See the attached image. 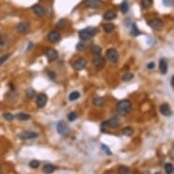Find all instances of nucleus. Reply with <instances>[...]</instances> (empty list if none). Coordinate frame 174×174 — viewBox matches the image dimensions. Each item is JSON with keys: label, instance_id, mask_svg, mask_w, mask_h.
Segmentation results:
<instances>
[{"label": "nucleus", "instance_id": "nucleus-8", "mask_svg": "<svg viewBox=\"0 0 174 174\" xmlns=\"http://www.w3.org/2000/svg\"><path fill=\"white\" fill-rule=\"evenodd\" d=\"M149 25L150 26V28L154 30H157L160 31L163 28V23L161 20L160 18H155V19H152V20L149 23Z\"/></svg>", "mask_w": 174, "mask_h": 174}, {"label": "nucleus", "instance_id": "nucleus-17", "mask_svg": "<svg viewBox=\"0 0 174 174\" xmlns=\"http://www.w3.org/2000/svg\"><path fill=\"white\" fill-rule=\"evenodd\" d=\"M33 12H34L36 16H42L45 15V10H44V8H43L41 6H39V5H36V6L33 7Z\"/></svg>", "mask_w": 174, "mask_h": 174}, {"label": "nucleus", "instance_id": "nucleus-28", "mask_svg": "<svg viewBox=\"0 0 174 174\" xmlns=\"http://www.w3.org/2000/svg\"><path fill=\"white\" fill-rule=\"evenodd\" d=\"M119 173L120 174H130V170L126 166H120L119 168Z\"/></svg>", "mask_w": 174, "mask_h": 174}, {"label": "nucleus", "instance_id": "nucleus-13", "mask_svg": "<svg viewBox=\"0 0 174 174\" xmlns=\"http://www.w3.org/2000/svg\"><path fill=\"white\" fill-rule=\"evenodd\" d=\"M86 65H87L86 59H78L77 61L74 62L73 68H74V69H76V70H82V69L86 67Z\"/></svg>", "mask_w": 174, "mask_h": 174}, {"label": "nucleus", "instance_id": "nucleus-29", "mask_svg": "<svg viewBox=\"0 0 174 174\" xmlns=\"http://www.w3.org/2000/svg\"><path fill=\"white\" fill-rule=\"evenodd\" d=\"M88 47V43H86V42H80V43H79L78 45H77V49H78L79 51H83Z\"/></svg>", "mask_w": 174, "mask_h": 174}, {"label": "nucleus", "instance_id": "nucleus-35", "mask_svg": "<svg viewBox=\"0 0 174 174\" xmlns=\"http://www.w3.org/2000/svg\"><path fill=\"white\" fill-rule=\"evenodd\" d=\"M134 78V75L133 74H131V73H127V74H125L124 76H123V80L124 81H129L130 80H132Z\"/></svg>", "mask_w": 174, "mask_h": 174}, {"label": "nucleus", "instance_id": "nucleus-2", "mask_svg": "<svg viewBox=\"0 0 174 174\" xmlns=\"http://www.w3.org/2000/svg\"><path fill=\"white\" fill-rule=\"evenodd\" d=\"M97 33V28H87L81 31H80L79 35H80V37L81 38V40L83 41H86V40H88L90 39L91 37H93Z\"/></svg>", "mask_w": 174, "mask_h": 174}, {"label": "nucleus", "instance_id": "nucleus-6", "mask_svg": "<svg viewBox=\"0 0 174 174\" xmlns=\"http://www.w3.org/2000/svg\"><path fill=\"white\" fill-rule=\"evenodd\" d=\"M61 38V36H60V33L57 30H53V31H50L48 35V39L49 42H52V43H57L60 40Z\"/></svg>", "mask_w": 174, "mask_h": 174}, {"label": "nucleus", "instance_id": "nucleus-33", "mask_svg": "<svg viewBox=\"0 0 174 174\" xmlns=\"http://www.w3.org/2000/svg\"><path fill=\"white\" fill-rule=\"evenodd\" d=\"M141 5L144 8H147L152 5V0H141Z\"/></svg>", "mask_w": 174, "mask_h": 174}, {"label": "nucleus", "instance_id": "nucleus-31", "mask_svg": "<svg viewBox=\"0 0 174 174\" xmlns=\"http://www.w3.org/2000/svg\"><path fill=\"white\" fill-rule=\"evenodd\" d=\"M26 94H27V97H28V99H33L34 97H35V95H36V91L33 88H28L27 90Z\"/></svg>", "mask_w": 174, "mask_h": 174}, {"label": "nucleus", "instance_id": "nucleus-1", "mask_svg": "<svg viewBox=\"0 0 174 174\" xmlns=\"http://www.w3.org/2000/svg\"><path fill=\"white\" fill-rule=\"evenodd\" d=\"M117 110H118L119 114H120L122 116H125V115L129 114V111L131 110V103H130V101H129L127 100L120 101L118 103V105H117Z\"/></svg>", "mask_w": 174, "mask_h": 174}, {"label": "nucleus", "instance_id": "nucleus-20", "mask_svg": "<svg viewBox=\"0 0 174 174\" xmlns=\"http://www.w3.org/2000/svg\"><path fill=\"white\" fill-rule=\"evenodd\" d=\"M90 52L93 55H95V56H99V55L101 54V48L99 47V46H96V45L95 46H92L90 48Z\"/></svg>", "mask_w": 174, "mask_h": 174}, {"label": "nucleus", "instance_id": "nucleus-4", "mask_svg": "<svg viewBox=\"0 0 174 174\" xmlns=\"http://www.w3.org/2000/svg\"><path fill=\"white\" fill-rule=\"evenodd\" d=\"M106 57H108V59L112 63H116L119 60V54H118V51L115 48L108 49L106 52Z\"/></svg>", "mask_w": 174, "mask_h": 174}, {"label": "nucleus", "instance_id": "nucleus-12", "mask_svg": "<svg viewBox=\"0 0 174 174\" xmlns=\"http://www.w3.org/2000/svg\"><path fill=\"white\" fill-rule=\"evenodd\" d=\"M46 55H47L48 61H54L57 59V57H59V53H57V51L54 48H49L47 51Z\"/></svg>", "mask_w": 174, "mask_h": 174}, {"label": "nucleus", "instance_id": "nucleus-23", "mask_svg": "<svg viewBox=\"0 0 174 174\" xmlns=\"http://www.w3.org/2000/svg\"><path fill=\"white\" fill-rule=\"evenodd\" d=\"M103 28H104L105 32L110 33V32H112V31L114 30L115 26H114L112 23H107V24H104V25H103Z\"/></svg>", "mask_w": 174, "mask_h": 174}, {"label": "nucleus", "instance_id": "nucleus-14", "mask_svg": "<svg viewBox=\"0 0 174 174\" xmlns=\"http://www.w3.org/2000/svg\"><path fill=\"white\" fill-rule=\"evenodd\" d=\"M159 68H160V71L161 74L165 75L168 71V61L166 59H161L160 60L159 63Z\"/></svg>", "mask_w": 174, "mask_h": 174}, {"label": "nucleus", "instance_id": "nucleus-5", "mask_svg": "<svg viewBox=\"0 0 174 174\" xmlns=\"http://www.w3.org/2000/svg\"><path fill=\"white\" fill-rule=\"evenodd\" d=\"M84 4L88 7H90V8H93V9H97V8H100L102 7L103 3L101 0H85L84 1Z\"/></svg>", "mask_w": 174, "mask_h": 174}, {"label": "nucleus", "instance_id": "nucleus-10", "mask_svg": "<svg viewBox=\"0 0 174 174\" xmlns=\"http://www.w3.org/2000/svg\"><path fill=\"white\" fill-rule=\"evenodd\" d=\"M29 29H30V27L26 22H21L16 25V31L20 34H26L29 31Z\"/></svg>", "mask_w": 174, "mask_h": 174}, {"label": "nucleus", "instance_id": "nucleus-25", "mask_svg": "<svg viewBox=\"0 0 174 174\" xmlns=\"http://www.w3.org/2000/svg\"><path fill=\"white\" fill-rule=\"evenodd\" d=\"M16 118L20 120H28L30 119V116L28 114H26V113H18L16 115Z\"/></svg>", "mask_w": 174, "mask_h": 174}, {"label": "nucleus", "instance_id": "nucleus-26", "mask_svg": "<svg viewBox=\"0 0 174 174\" xmlns=\"http://www.w3.org/2000/svg\"><path fill=\"white\" fill-rule=\"evenodd\" d=\"M129 7L128 2L127 1H123L121 3V5H120V10H121V12L123 14H126L129 11Z\"/></svg>", "mask_w": 174, "mask_h": 174}, {"label": "nucleus", "instance_id": "nucleus-21", "mask_svg": "<svg viewBox=\"0 0 174 174\" xmlns=\"http://www.w3.org/2000/svg\"><path fill=\"white\" fill-rule=\"evenodd\" d=\"M93 104L97 107H100L104 104V99L101 97H97V98L93 99Z\"/></svg>", "mask_w": 174, "mask_h": 174}, {"label": "nucleus", "instance_id": "nucleus-40", "mask_svg": "<svg viewBox=\"0 0 174 174\" xmlns=\"http://www.w3.org/2000/svg\"><path fill=\"white\" fill-rule=\"evenodd\" d=\"M65 25H66V21H65V19H61V20L57 23V28H64V27H65Z\"/></svg>", "mask_w": 174, "mask_h": 174}, {"label": "nucleus", "instance_id": "nucleus-37", "mask_svg": "<svg viewBox=\"0 0 174 174\" xmlns=\"http://www.w3.org/2000/svg\"><path fill=\"white\" fill-rule=\"evenodd\" d=\"M3 117H4L5 120H8V121H10V120H12L14 119V116H13L11 113H8V112L4 113V114H3Z\"/></svg>", "mask_w": 174, "mask_h": 174}, {"label": "nucleus", "instance_id": "nucleus-9", "mask_svg": "<svg viewBox=\"0 0 174 174\" xmlns=\"http://www.w3.org/2000/svg\"><path fill=\"white\" fill-rule=\"evenodd\" d=\"M47 101H48V97H47V95L42 93V94H39V95L37 96L36 103V106L38 108H43V107L46 106Z\"/></svg>", "mask_w": 174, "mask_h": 174}, {"label": "nucleus", "instance_id": "nucleus-16", "mask_svg": "<svg viewBox=\"0 0 174 174\" xmlns=\"http://www.w3.org/2000/svg\"><path fill=\"white\" fill-rule=\"evenodd\" d=\"M160 110H161V114L164 115L165 117H170V114H171L170 108V106H169L168 104H166V103H164V104H162V105L161 106Z\"/></svg>", "mask_w": 174, "mask_h": 174}, {"label": "nucleus", "instance_id": "nucleus-41", "mask_svg": "<svg viewBox=\"0 0 174 174\" xmlns=\"http://www.w3.org/2000/svg\"><path fill=\"white\" fill-rule=\"evenodd\" d=\"M163 4L166 7H170L172 5V0H163Z\"/></svg>", "mask_w": 174, "mask_h": 174}, {"label": "nucleus", "instance_id": "nucleus-32", "mask_svg": "<svg viewBox=\"0 0 174 174\" xmlns=\"http://www.w3.org/2000/svg\"><path fill=\"white\" fill-rule=\"evenodd\" d=\"M9 57H10L9 54H6V55H3L2 57H0V67H1L9 59Z\"/></svg>", "mask_w": 174, "mask_h": 174}, {"label": "nucleus", "instance_id": "nucleus-24", "mask_svg": "<svg viewBox=\"0 0 174 174\" xmlns=\"http://www.w3.org/2000/svg\"><path fill=\"white\" fill-rule=\"evenodd\" d=\"M7 38L6 36H2L1 37H0V49H3L4 48L7 47Z\"/></svg>", "mask_w": 174, "mask_h": 174}, {"label": "nucleus", "instance_id": "nucleus-34", "mask_svg": "<svg viewBox=\"0 0 174 174\" xmlns=\"http://www.w3.org/2000/svg\"><path fill=\"white\" fill-rule=\"evenodd\" d=\"M140 34H141V32H140V30L138 29L136 24H133V25H132V35H133L134 36H137L140 35Z\"/></svg>", "mask_w": 174, "mask_h": 174}, {"label": "nucleus", "instance_id": "nucleus-27", "mask_svg": "<svg viewBox=\"0 0 174 174\" xmlns=\"http://www.w3.org/2000/svg\"><path fill=\"white\" fill-rule=\"evenodd\" d=\"M164 170H165L166 174H172L173 173V166H172V164H170V163L165 164Z\"/></svg>", "mask_w": 174, "mask_h": 174}, {"label": "nucleus", "instance_id": "nucleus-36", "mask_svg": "<svg viewBox=\"0 0 174 174\" xmlns=\"http://www.w3.org/2000/svg\"><path fill=\"white\" fill-rule=\"evenodd\" d=\"M77 118H78V115H77L75 112H70L68 116V119L69 121H74Z\"/></svg>", "mask_w": 174, "mask_h": 174}, {"label": "nucleus", "instance_id": "nucleus-18", "mask_svg": "<svg viewBox=\"0 0 174 174\" xmlns=\"http://www.w3.org/2000/svg\"><path fill=\"white\" fill-rule=\"evenodd\" d=\"M116 16H117V15L112 10H107L104 14V18L106 20H112V19L116 18Z\"/></svg>", "mask_w": 174, "mask_h": 174}, {"label": "nucleus", "instance_id": "nucleus-7", "mask_svg": "<svg viewBox=\"0 0 174 174\" xmlns=\"http://www.w3.org/2000/svg\"><path fill=\"white\" fill-rule=\"evenodd\" d=\"M37 133L33 132V131H24L22 133H20L18 135V138L20 140H32V139H36L37 138Z\"/></svg>", "mask_w": 174, "mask_h": 174}, {"label": "nucleus", "instance_id": "nucleus-30", "mask_svg": "<svg viewBox=\"0 0 174 174\" xmlns=\"http://www.w3.org/2000/svg\"><path fill=\"white\" fill-rule=\"evenodd\" d=\"M122 133H123V135H125V136L130 137L131 135L133 134V129H132L130 127H127V128H125V129L122 130Z\"/></svg>", "mask_w": 174, "mask_h": 174}, {"label": "nucleus", "instance_id": "nucleus-3", "mask_svg": "<svg viewBox=\"0 0 174 174\" xmlns=\"http://www.w3.org/2000/svg\"><path fill=\"white\" fill-rule=\"evenodd\" d=\"M57 133L60 134L61 136H67V135L69 133V128L63 120H60V121L57 122Z\"/></svg>", "mask_w": 174, "mask_h": 174}, {"label": "nucleus", "instance_id": "nucleus-38", "mask_svg": "<svg viewBox=\"0 0 174 174\" xmlns=\"http://www.w3.org/2000/svg\"><path fill=\"white\" fill-rule=\"evenodd\" d=\"M101 149L107 154V155H111V154H112L111 150H110L105 144H101Z\"/></svg>", "mask_w": 174, "mask_h": 174}, {"label": "nucleus", "instance_id": "nucleus-15", "mask_svg": "<svg viewBox=\"0 0 174 174\" xmlns=\"http://www.w3.org/2000/svg\"><path fill=\"white\" fill-rule=\"evenodd\" d=\"M92 64L97 67V68H102L105 65V59L102 57H95L92 61Z\"/></svg>", "mask_w": 174, "mask_h": 174}, {"label": "nucleus", "instance_id": "nucleus-42", "mask_svg": "<svg viewBox=\"0 0 174 174\" xmlns=\"http://www.w3.org/2000/svg\"><path fill=\"white\" fill-rule=\"evenodd\" d=\"M154 68H155V63H154V62H150V63L148 64V68L149 69H152Z\"/></svg>", "mask_w": 174, "mask_h": 174}, {"label": "nucleus", "instance_id": "nucleus-43", "mask_svg": "<svg viewBox=\"0 0 174 174\" xmlns=\"http://www.w3.org/2000/svg\"><path fill=\"white\" fill-rule=\"evenodd\" d=\"M171 86H172V88L174 87V83H173V81H174V78H173V77H172V78H171Z\"/></svg>", "mask_w": 174, "mask_h": 174}, {"label": "nucleus", "instance_id": "nucleus-39", "mask_svg": "<svg viewBox=\"0 0 174 174\" xmlns=\"http://www.w3.org/2000/svg\"><path fill=\"white\" fill-rule=\"evenodd\" d=\"M29 166H30L32 169H36L38 166H39V162H38L37 161H36V160H33V161H31L29 162Z\"/></svg>", "mask_w": 174, "mask_h": 174}, {"label": "nucleus", "instance_id": "nucleus-19", "mask_svg": "<svg viewBox=\"0 0 174 174\" xmlns=\"http://www.w3.org/2000/svg\"><path fill=\"white\" fill-rule=\"evenodd\" d=\"M55 170H56V167L54 165H52V164H47L43 168V171L45 173H47V174H50V173L54 172Z\"/></svg>", "mask_w": 174, "mask_h": 174}, {"label": "nucleus", "instance_id": "nucleus-22", "mask_svg": "<svg viewBox=\"0 0 174 174\" xmlns=\"http://www.w3.org/2000/svg\"><path fill=\"white\" fill-rule=\"evenodd\" d=\"M80 97V92L79 91H73V92H71L70 94H69V96H68V100H70V101H74V100H78L79 98Z\"/></svg>", "mask_w": 174, "mask_h": 174}, {"label": "nucleus", "instance_id": "nucleus-11", "mask_svg": "<svg viewBox=\"0 0 174 174\" xmlns=\"http://www.w3.org/2000/svg\"><path fill=\"white\" fill-rule=\"evenodd\" d=\"M108 125H109V128H118L120 126V120L117 117V116H114L112 117L110 120H109L107 121Z\"/></svg>", "mask_w": 174, "mask_h": 174}]
</instances>
